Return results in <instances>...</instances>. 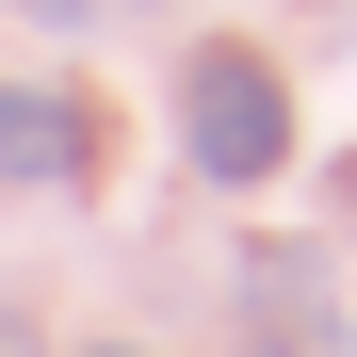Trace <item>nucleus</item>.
I'll return each instance as SVG.
<instances>
[{"mask_svg":"<svg viewBox=\"0 0 357 357\" xmlns=\"http://www.w3.org/2000/svg\"><path fill=\"white\" fill-rule=\"evenodd\" d=\"M178 146H195L211 195L292 178V82L260 66V49H195V66H178Z\"/></svg>","mask_w":357,"mask_h":357,"instance_id":"f257e3e1","label":"nucleus"},{"mask_svg":"<svg viewBox=\"0 0 357 357\" xmlns=\"http://www.w3.org/2000/svg\"><path fill=\"white\" fill-rule=\"evenodd\" d=\"M0 178L82 195V178H98V98L82 82H0Z\"/></svg>","mask_w":357,"mask_h":357,"instance_id":"f03ea898","label":"nucleus"},{"mask_svg":"<svg viewBox=\"0 0 357 357\" xmlns=\"http://www.w3.org/2000/svg\"><path fill=\"white\" fill-rule=\"evenodd\" d=\"M0 357H33V325H17V309H0Z\"/></svg>","mask_w":357,"mask_h":357,"instance_id":"7ed1b4c3","label":"nucleus"},{"mask_svg":"<svg viewBox=\"0 0 357 357\" xmlns=\"http://www.w3.org/2000/svg\"><path fill=\"white\" fill-rule=\"evenodd\" d=\"M98 357H130V341H98Z\"/></svg>","mask_w":357,"mask_h":357,"instance_id":"20e7f679","label":"nucleus"}]
</instances>
